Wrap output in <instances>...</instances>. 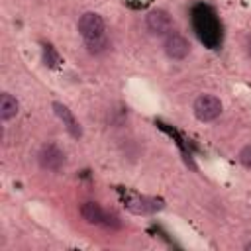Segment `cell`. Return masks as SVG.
<instances>
[{
  "label": "cell",
  "instance_id": "6da1fadb",
  "mask_svg": "<svg viewBox=\"0 0 251 251\" xmlns=\"http://www.w3.org/2000/svg\"><path fill=\"white\" fill-rule=\"evenodd\" d=\"M194 27H196V33L198 37L210 45V47H216L218 41H220V25H218V20L214 16V12L206 6H198L194 10Z\"/></svg>",
  "mask_w": 251,
  "mask_h": 251
},
{
  "label": "cell",
  "instance_id": "7a4b0ae2",
  "mask_svg": "<svg viewBox=\"0 0 251 251\" xmlns=\"http://www.w3.org/2000/svg\"><path fill=\"white\" fill-rule=\"evenodd\" d=\"M78 33L84 37V41H92V39H100L104 37V29H106V24H104V18L96 12H86L78 18Z\"/></svg>",
  "mask_w": 251,
  "mask_h": 251
},
{
  "label": "cell",
  "instance_id": "3957f363",
  "mask_svg": "<svg viewBox=\"0 0 251 251\" xmlns=\"http://www.w3.org/2000/svg\"><path fill=\"white\" fill-rule=\"evenodd\" d=\"M194 116L200 122H212L222 114V102L214 94H200L192 104Z\"/></svg>",
  "mask_w": 251,
  "mask_h": 251
},
{
  "label": "cell",
  "instance_id": "277c9868",
  "mask_svg": "<svg viewBox=\"0 0 251 251\" xmlns=\"http://www.w3.org/2000/svg\"><path fill=\"white\" fill-rule=\"evenodd\" d=\"M37 161L41 165V169L45 171H51V173H57L63 169L65 165V153L55 145V143H47L39 149L37 153Z\"/></svg>",
  "mask_w": 251,
  "mask_h": 251
},
{
  "label": "cell",
  "instance_id": "5b68a950",
  "mask_svg": "<svg viewBox=\"0 0 251 251\" xmlns=\"http://www.w3.org/2000/svg\"><path fill=\"white\" fill-rule=\"evenodd\" d=\"M145 27L153 35H169L173 33V18L165 10H151L145 16Z\"/></svg>",
  "mask_w": 251,
  "mask_h": 251
},
{
  "label": "cell",
  "instance_id": "8992f818",
  "mask_svg": "<svg viewBox=\"0 0 251 251\" xmlns=\"http://www.w3.org/2000/svg\"><path fill=\"white\" fill-rule=\"evenodd\" d=\"M163 47H165V53H167L171 59H176V61L184 59V57L190 53V41H188L184 35L175 33V31L165 37Z\"/></svg>",
  "mask_w": 251,
  "mask_h": 251
},
{
  "label": "cell",
  "instance_id": "52a82bcc",
  "mask_svg": "<svg viewBox=\"0 0 251 251\" xmlns=\"http://www.w3.org/2000/svg\"><path fill=\"white\" fill-rule=\"evenodd\" d=\"M53 110H55V114L63 120V124H65V127H67V131L73 135V137H80L82 135V129H80V124H78V120L73 116V112L65 106V104H61V102H53Z\"/></svg>",
  "mask_w": 251,
  "mask_h": 251
},
{
  "label": "cell",
  "instance_id": "ba28073f",
  "mask_svg": "<svg viewBox=\"0 0 251 251\" xmlns=\"http://www.w3.org/2000/svg\"><path fill=\"white\" fill-rule=\"evenodd\" d=\"M80 216H82V220H86L88 224H106V218H108V214L96 204V202H84L82 206H80Z\"/></svg>",
  "mask_w": 251,
  "mask_h": 251
},
{
  "label": "cell",
  "instance_id": "9c48e42d",
  "mask_svg": "<svg viewBox=\"0 0 251 251\" xmlns=\"http://www.w3.org/2000/svg\"><path fill=\"white\" fill-rule=\"evenodd\" d=\"M18 108H20L18 100H16L10 92H2V96H0V118H2L4 122L12 120V118L18 114Z\"/></svg>",
  "mask_w": 251,
  "mask_h": 251
},
{
  "label": "cell",
  "instance_id": "30bf717a",
  "mask_svg": "<svg viewBox=\"0 0 251 251\" xmlns=\"http://www.w3.org/2000/svg\"><path fill=\"white\" fill-rule=\"evenodd\" d=\"M86 47H88V51H90V53L98 55V53H102V51H106V49H108V39H106V37H100V39L86 41Z\"/></svg>",
  "mask_w": 251,
  "mask_h": 251
},
{
  "label": "cell",
  "instance_id": "8fae6325",
  "mask_svg": "<svg viewBox=\"0 0 251 251\" xmlns=\"http://www.w3.org/2000/svg\"><path fill=\"white\" fill-rule=\"evenodd\" d=\"M43 61H45V65H49V67H57V65L61 63L57 51H55L51 45H45V49H43Z\"/></svg>",
  "mask_w": 251,
  "mask_h": 251
},
{
  "label": "cell",
  "instance_id": "7c38bea8",
  "mask_svg": "<svg viewBox=\"0 0 251 251\" xmlns=\"http://www.w3.org/2000/svg\"><path fill=\"white\" fill-rule=\"evenodd\" d=\"M237 159H239V163H241L245 169H251V145L241 147V151H239Z\"/></svg>",
  "mask_w": 251,
  "mask_h": 251
},
{
  "label": "cell",
  "instance_id": "4fadbf2b",
  "mask_svg": "<svg viewBox=\"0 0 251 251\" xmlns=\"http://www.w3.org/2000/svg\"><path fill=\"white\" fill-rule=\"evenodd\" d=\"M247 51H249V55H251V37H249V41H247Z\"/></svg>",
  "mask_w": 251,
  "mask_h": 251
},
{
  "label": "cell",
  "instance_id": "5bb4252c",
  "mask_svg": "<svg viewBox=\"0 0 251 251\" xmlns=\"http://www.w3.org/2000/svg\"><path fill=\"white\" fill-rule=\"evenodd\" d=\"M245 249H247V251H251V241H247V243H245Z\"/></svg>",
  "mask_w": 251,
  "mask_h": 251
}]
</instances>
